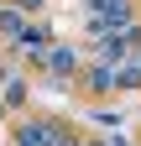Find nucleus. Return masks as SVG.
<instances>
[{"label": "nucleus", "mask_w": 141, "mask_h": 146, "mask_svg": "<svg viewBox=\"0 0 141 146\" xmlns=\"http://www.w3.org/2000/svg\"><path fill=\"white\" fill-rule=\"evenodd\" d=\"M16 146H58V131H52V125H26Z\"/></svg>", "instance_id": "obj_1"}, {"label": "nucleus", "mask_w": 141, "mask_h": 146, "mask_svg": "<svg viewBox=\"0 0 141 146\" xmlns=\"http://www.w3.org/2000/svg\"><path fill=\"white\" fill-rule=\"evenodd\" d=\"M47 63H52V73H68V68H73V52H68V47H52Z\"/></svg>", "instance_id": "obj_2"}]
</instances>
